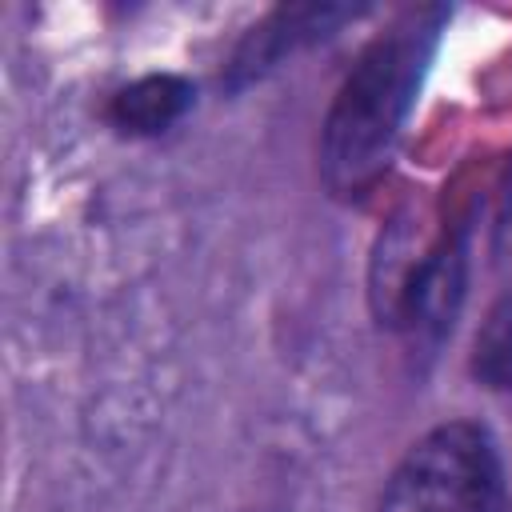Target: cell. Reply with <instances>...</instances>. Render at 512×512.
Masks as SVG:
<instances>
[{
    "mask_svg": "<svg viewBox=\"0 0 512 512\" xmlns=\"http://www.w3.org/2000/svg\"><path fill=\"white\" fill-rule=\"evenodd\" d=\"M448 8L420 4L404 8L384 32L368 40L352 72L344 76L320 140V176L332 196H364L388 168L396 136L412 112Z\"/></svg>",
    "mask_w": 512,
    "mask_h": 512,
    "instance_id": "1",
    "label": "cell"
},
{
    "mask_svg": "<svg viewBox=\"0 0 512 512\" xmlns=\"http://www.w3.org/2000/svg\"><path fill=\"white\" fill-rule=\"evenodd\" d=\"M504 472L492 436L472 420L424 432L392 468L376 512H500Z\"/></svg>",
    "mask_w": 512,
    "mask_h": 512,
    "instance_id": "2",
    "label": "cell"
},
{
    "mask_svg": "<svg viewBox=\"0 0 512 512\" xmlns=\"http://www.w3.org/2000/svg\"><path fill=\"white\" fill-rule=\"evenodd\" d=\"M356 20V8H340V4H284L276 12H268L256 28H248V36L236 44L232 60H228V84L240 88L248 80H260L264 72H272L284 56H292L296 48L324 40L336 24Z\"/></svg>",
    "mask_w": 512,
    "mask_h": 512,
    "instance_id": "3",
    "label": "cell"
},
{
    "mask_svg": "<svg viewBox=\"0 0 512 512\" xmlns=\"http://www.w3.org/2000/svg\"><path fill=\"white\" fill-rule=\"evenodd\" d=\"M192 100H196V92H192V84L184 76L152 72V76H140L128 88H120L112 96L108 116L128 136H160L176 120H184V112L192 108Z\"/></svg>",
    "mask_w": 512,
    "mask_h": 512,
    "instance_id": "4",
    "label": "cell"
},
{
    "mask_svg": "<svg viewBox=\"0 0 512 512\" xmlns=\"http://www.w3.org/2000/svg\"><path fill=\"white\" fill-rule=\"evenodd\" d=\"M472 368L488 388H512V296H504L476 332Z\"/></svg>",
    "mask_w": 512,
    "mask_h": 512,
    "instance_id": "5",
    "label": "cell"
}]
</instances>
